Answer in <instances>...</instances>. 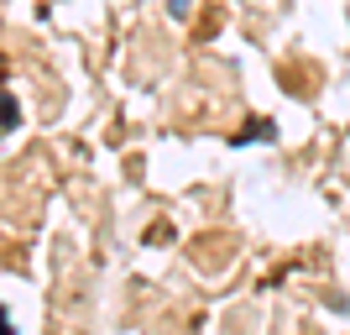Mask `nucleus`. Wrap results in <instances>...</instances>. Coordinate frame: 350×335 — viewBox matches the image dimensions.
<instances>
[{
  "label": "nucleus",
  "instance_id": "nucleus-1",
  "mask_svg": "<svg viewBox=\"0 0 350 335\" xmlns=\"http://www.w3.org/2000/svg\"><path fill=\"white\" fill-rule=\"evenodd\" d=\"M0 116H5V132H16V121H21V116H16V95H11V89H5V100H0Z\"/></svg>",
  "mask_w": 350,
  "mask_h": 335
}]
</instances>
